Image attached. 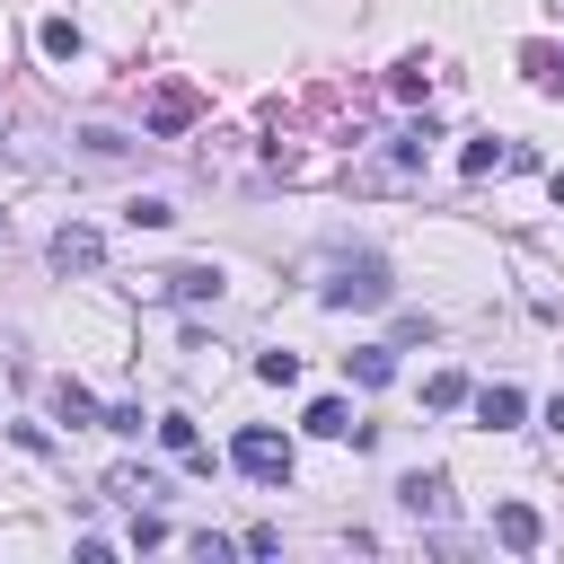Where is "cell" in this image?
Masks as SVG:
<instances>
[{"label": "cell", "instance_id": "obj_1", "mask_svg": "<svg viewBox=\"0 0 564 564\" xmlns=\"http://www.w3.org/2000/svg\"><path fill=\"white\" fill-rule=\"evenodd\" d=\"M423 159H432V123H405L379 159H361L352 167V185H370V194H388V185H405V176H423Z\"/></svg>", "mask_w": 564, "mask_h": 564}, {"label": "cell", "instance_id": "obj_2", "mask_svg": "<svg viewBox=\"0 0 564 564\" xmlns=\"http://www.w3.org/2000/svg\"><path fill=\"white\" fill-rule=\"evenodd\" d=\"M397 282H388V264L379 256H352V264H335V282H326V308H379Z\"/></svg>", "mask_w": 564, "mask_h": 564}, {"label": "cell", "instance_id": "obj_3", "mask_svg": "<svg viewBox=\"0 0 564 564\" xmlns=\"http://www.w3.org/2000/svg\"><path fill=\"white\" fill-rule=\"evenodd\" d=\"M229 458H238L256 485H291V441H282V432H264V423H247V432L229 441Z\"/></svg>", "mask_w": 564, "mask_h": 564}, {"label": "cell", "instance_id": "obj_4", "mask_svg": "<svg viewBox=\"0 0 564 564\" xmlns=\"http://www.w3.org/2000/svg\"><path fill=\"white\" fill-rule=\"evenodd\" d=\"M194 106H203V88H194V79H159V88H150V132H185V123H194Z\"/></svg>", "mask_w": 564, "mask_h": 564}, {"label": "cell", "instance_id": "obj_5", "mask_svg": "<svg viewBox=\"0 0 564 564\" xmlns=\"http://www.w3.org/2000/svg\"><path fill=\"white\" fill-rule=\"evenodd\" d=\"M53 264H62V273H97V264H106V238H97V229H79V220H70V229H53Z\"/></svg>", "mask_w": 564, "mask_h": 564}, {"label": "cell", "instance_id": "obj_6", "mask_svg": "<svg viewBox=\"0 0 564 564\" xmlns=\"http://www.w3.org/2000/svg\"><path fill=\"white\" fill-rule=\"evenodd\" d=\"M397 494H405V511H414V520H441V511H449V476H432V467H414Z\"/></svg>", "mask_w": 564, "mask_h": 564}, {"label": "cell", "instance_id": "obj_7", "mask_svg": "<svg viewBox=\"0 0 564 564\" xmlns=\"http://www.w3.org/2000/svg\"><path fill=\"white\" fill-rule=\"evenodd\" d=\"M520 414H529V397H520V388H502V379H494V388H476V423H494V432H511Z\"/></svg>", "mask_w": 564, "mask_h": 564}, {"label": "cell", "instance_id": "obj_8", "mask_svg": "<svg viewBox=\"0 0 564 564\" xmlns=\"http://www.w3.org/2000/svg\"><path fill=\"white\" fill-rule=\"evenodd\" d=\"M106 494L141 511V502H159V494H167V476H159V467H115V476H106Z\"/></svg>", "mask_w": 564, "mask_h": 564}, {"label": "cell", "instance_id": "obj_9", "mask_svg": "<svg viewBox=\"0 0 564 564\" xmlns=\"http://www.w3.org/2000/svg\"><path fill=\"white\" fill-rule=\"evenodd\" d=\"M494 538H502V546H538V538H546L538 502H502V511H494Z\"/></svg>", "mask_w": 564, "mask_h": 564}, {"label": "cell", "instance_id": "obj_10", "mask_svg": "<svg viewBox=\"0 0 564 564\" xmlns=\"http://www.w3.org/2000/svg\"><path fill=\"white\" fill-rule=\"evenodd\" d=\"M159 291L167 300H212L220 291V264H176V273H159Z\"/></svg>", "mask_w": 564, "mask_h": 564}, {"label": "cell", "instance_id": "obj_11", "mask_svg": "<svg viewBox=\"0 0 564 564\" xmlns=\"http://www.w3.org/2000/svg\"><path fill=\"white\" fill-rule=\"evenodd\" d=\"M344 370H352L361 388H388V379H397V352H388V344H361V352H344Z\"/></svg>", "mask_w": 564, "mask_h": 564}, {"label": "cell", "instance_id": "obj_12", "mask_svg": "<svg viewBox=\"0 0 564 564\" xmlns=\"http://www.w3.org/2000/svg\"><path fill=\"white\" fill-rule=\"evenodd\" d=\"M300 423H308L317 441H344V432H352V405H344V397H317V405H308Z\"/></svg>", "mask_w": 564, "mask_h": 564}, {"label": "cell", "instance_id": "obj_13", "mask_svg": "<svg viewBox=\"0 0 564 564\" xmlns=\"http://www.w3.org/2000/svg\"><path fill=\"white\" fill-rule=\"evenodd\" d=\"M423 88H432V62H423V53H414V62H397V70H388V97H405V106H414V97H423Z\"/></svg>", "mask_w": 564, "mask_h": 564}, {"label": "cell", "instance_id": "obj_14", "mask_svg": "<svg viewBox=\"0 0 564 564\" xmlns=\"http://www.w3.org/2000/svg\"><path fill=\"white\" fill-rule=\"evenodd\" d=\"M423 405H441V414L467 405V379H458V370H432V379H423Z\"/></svg>", "mask_w": 564, "mask_h": 564}, {"label": "cell", "instance_id": "obj_15", "mask_svg": "<svg viewBox=\"0 0 564 564\" xmlns=\"http://www.w3.org/2000/svg\"><path fill=\"white\" fill-rule=\"evenodd\" d=\"M520 62H529V79H538V88H564V53H555V44H529Z\"/></svg>", "mask_w": 564, "mask_h": 564}, {"label": "cell", "instance_id": "obj_16", "mask_svg": "<svg viewBox=\"0 0 564 564\" xmlns=\"http://www.w3.org/2000/svg\"><path fill=\"white\" fill-rule=\"evenodd\" d=\"M44 53H53V62H79V26H70V18H44Z\"/></svg>", "mask_w": 564, "mask_h": 564}, {"label": "cell", "instance_id": "obj_17", "mask_svg": "<svg viewBox=\"0 0 564 564\" xmlns=\"http://www.w3.org/2000/svg\"><path fill=\"white\" fill-rule=\"evenodd\" d=\"M53 405H62V414H70V423H106V414H97V397H88V388H70V379H62V388H53Z\"/></svg>", "mask_w": 564, "mask_h": 564}, {"label": "cell", "instance_id": "obj_18", "mask_svg": "<svg viewBox=\"0 0 564 564\" xmlns=\"http://www.w3.org/2000/svg\"><path fill=\"white\" fill-rule=\"evenodd\" d=\"M256 379H264V388H291V379H300V352H264Z\"/></svg>", "mask_w": 564, "mask_h": 564}, {"label": "cell", "instance_id": "obj_19", "mask_svg": "<svg viewBox=\"0 0 564 564\" xmlns=\"http://www.w3.org/2000/svg\"><path fill=\"white\" fill-rule=\"evenodd\" d=\"M458 167H467V176H494V167H502V150H494V141H467V159H458Z\"/></svg>", "mask_w": 564, "mask_h": 564}, {"label": "cell", "instance_id": "obj_20", "mask_svg": "<svg viewBox=\"0 0 564 564\" xmlns=\"http://www.w3.org/2000/svg\"><path fill=\"white\" fill-rule=\"evenodd\" d=\"M123 220H132V229H167V220H176V212H167V203H150V194H141V203H132V212H123Z\"/></svg>", "mask_w": 564, "mask_h": 564}]
</instances>
